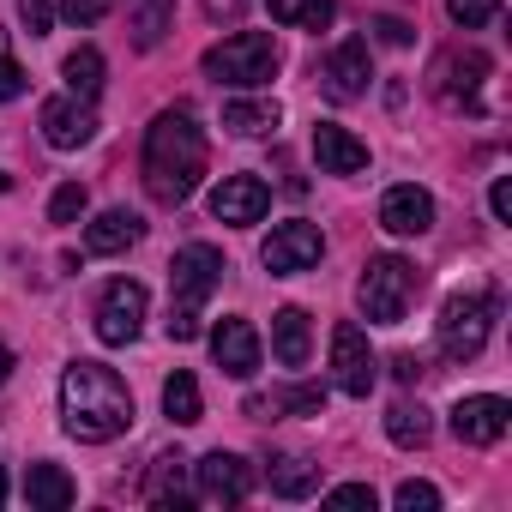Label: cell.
I'll return each instance as SVG.
<instances>
[{"mask_svg": "<svg viewBox=\"0 0 512 512\" xmlns=\"http://www.w3.org/2000/svg\"><path fill=\"white\" fill-rule=\"evenodd\" d=\"M199 181H205V133L193 109L175 103L145 127V187L157 205H187Z\"/></svg>", "mask_w": 512, "mask_h": 512, "instance_id": "1", "label": "cell"}, {"mask_svg": "<svg viewBox=\"0 0 512 512\" xmlns=\"http://www.w3.org/2000/svg\"><path fill=\"white\" fill-rule=\"evenodd\" d=\"M61 422H67L73 440H91V446L127 434L133 428V392H127V380L115 368H103V362H73L61 374Z\"/></svg>", "mask_w": 512, "mask_h": 512, "instance_id": "2", "label": "cell"}, {"mask_svg": "<svg viewBox=\"0 0 512 512\" xmlns=\"http://www.w3.org/2000/svg\"><path fill=\"white\" fill-rule=\"evenodd\" d=\"M272 73H278V43L266 31H235L217 49H205V79H217V85L253 91V85H266Z\"/></svg>", "mask_w": 512, "mask_h": 512, "instance_id": "3", "label": "cell"}, {"mask_svg": "<svg viewBox=\"0 0 512 512\" xmlns=\"http://www.w3.org/2000/svg\"><path fill=\"white\" fill-rule=\"evenodd\" d=\"M356 296H362V314L374 326H398L410 314V296H416V266L398 260V253H374V260L362 266Z\"/></svg>", "mask_w": 512, "mask_h": 512, "instance_id": "4", "label": "cell"}, {"mask_svg": "<svg viewBox=\"0 0 512 512\" xmlns=\"http://www.w3.org/2000/svg\"><path fill=\"white\" fill-rule=\"evenodd\" d=\"M488 326H494V296L488 290H458V296H446V308L434 320V338L452 362H476L482 344H488Z\"/></svg>", "mask_w": 512, "mask_h": 512, "instance_id": "5", "label": "cell"}, {"mask_svg": "<svg viewBox=\"0 0 512 512\" xmlns=\"http://www.w3.org/2000/svg\"><path fill=\"white\" fill-rule=\"evenodd\" d=\"M320 253H326V235L314 229V223H278L272 235H266V247H260V260H266V272L272 278H296V272H308V266H320Z\"/></svg>", "mask_w": 512, "mask_h": 512, "instance_id": "6", "label": "cell"}, {"mask_svg": "<svg viewBox=\"0 0 512 512\" xmlns=\"http://www.w3.org/2000/svg\"><path fill=\"white\" fill-rule=\"evenodd\" d=\"M145 308H151L145 284L115 278V284L103 290V302H97V338H103V344H133V338L145 332Z\"/></svg>", "mask_w": 512, "mask_h": 512, "instance_id": "7", "label": "cell"}, {"mask_svg": "<svg viewBox=\"0 0 512 512\" xmlns=\"http://www.w3.org/2000/svg\"><path fill=\"white\" fill-rule=\"evenodd\" d=\"M332 380H338V392H350V398H368L374 380H380V362H374V350H368V332L350 326V320L332 332Z\"/></svg>", "mask_w": 512, "mask_h": 512, "instance_id": "8", "label": "cell"}, {"mask_svg": "<svg viewBox=\"0 0 512 512\" xmlns=\"http://www.w3.org/2000/svg\"><path fill=\"white\" fill-rule=\"evenodd\" d=\"M169 284H175L181 308H199V302L223 284V253H217V247H205V241L181 247L175 260H169Z\"/></svg>", "mask_w": 512, "mask_h": 512, "instance_id": "9", "label": "cell"}, {"mask_svg": "<svg viewBox=\"0 0 512 512\" xmlns=\"http://www.w3.org/2000/svg\"><path fill=\"white\" fill-rule=\"evenodd\" d=\"M506 428H512V404L494 398V392H476V398H458L452 404V434L464 446H494Z\"/></svg>", "mask_w": 512, "mask_h": 512, "instance_id": "10", "label": "cell"}, {"mask_svg": "<svg viewBox=\"0 0 512 512\" xmlns=\"http://www.w3.org/2000/svg\"><path fill=\"white\" fill-rule=\"evenodd\" d=\"M272 211V187L260 175H223L211 193V217L217 223H260Z\"/></svg>", "mask_w": 512, "mask_h": 512, "instance_id": "11", "label": "cell"}, {"mask_svg": "<svg viewBox=\"0 0 512 512\" xmlns=\"http://www.w3.org/2000/svg\"><path fill=\"white\" fill-rule=\"evenodd\" d=\"M43 139L55 145V151H79V145H91L97 139V115H91V103L85 97H49L43 103Z\"/></svg>", "mask_w": 512, "mask_h": 512, "instance_id": "12", "label": "cell"}, {"mask_svg": "<svg viewBox=\"0 0 512 512\" xmlns=\"http://www.w3.org/2000/svg\"><path fill=\"white\" fill-rule=\"evenodd\" d=\"M193 482H199V500H211V506H235V500H247L253 470H247L235 452H205V458L193 464Z\"/></svg>", "mask_w": 512, "mask_h": 512, "instance_id": "13", "label": "cell"}, {"mask_svg": "<svg viewBox=\"0 0 512 512\" xmlns=\"http://www.w3.org/2000/svg\"><path fill=\"white\" fill-rule=\"evenodd\" d=\"M211 356H217V368L229 380H253V374H260V332H253L247 320H217Z\"/></svg>", "mask_w": 512, "mask_h": 512, "instance_id": "14", "label": "cell"}, {"mask_svg": "<svg viewBox=\"0 0 512 512\" xmlns=\"http://www.w3.org/2000/svg\"><path fill=\"white\" fill-rule=\"evenodd\" d=\"M314 163H320V175H362V169H368V145H362L350 127L320 121V127H314Z\"/></svg>", "mask_w": 512, "mask_h": 512, "instance_id": "15", "label": "cell"}, {"mask_svg": "<svg viewBox=\"0 0 512 512\" xmlns=\"http://www.w3.org/2000/svg\"><path fill=\"white\" fill-rule=\"evenodd\" d=\"M380 229H392V235H428V229H434V199H428L416 181L392 187V193L380 199Z\"/></svg>", "mask_w": 512, "mask_h": 512, "instance_id": "16", "label": "cell"}, {"mask_svg": "<svg viewBox=\"0 0 512 512\" xmlns=\"http://www.w3.org/2000/svg\"><path fill=\"white\" fill-rule=\"evenodd\" d=\"M320 79H326V91H332L338 103H356V97L368 91V43H362V37L338 43V49H332V61L320 67Z\"/></svg>", "mask_w": 512, "mask_h": 512, "instance_id": "17", "label": "cell"}, {"mask_svg": "<svg viewBox=\"0 0 512 512\" xmlns=\"http://www.w3.org/2000/svg\"><path fill=\"white\" fill-rule=\"evenodd\" d=\"M482 79H488V55H476V49L440 61V97H446L452 109H470V115H476V109H482V103H476Z\"/></svg>", "mask_w": 512, "mask_h": 512, "instance_id": "18", "label": "cell"}, {"mask_svg": "<svg viewBox=\"0 0 512 512\" xmlns=\"http://www.w3.org/2000/svg\"><path fill=\"white\" fill-rule=\"evenodd\" d=\"M139 235H145V223H139V211H127V205H115V211H103L97 223H85V247H91V253H127Z\"/></svg>", "mask_w": 512, "mask_h": 512, "instance_id": "19", "label": "cell"}, {"mask_svg": "<svg viewBox=\"0 0 512 512\" xmlns=\"http://www.w3.org/2000/svg\"><path fill=\"white\" fill-rule=\"evenodd\" d=\"M25 500H31L37 512H67V506L79 500V482H73L61 464H31V476H25Z\"/></svg>", "mask_w": 512, "mask_h": 512, "instance_id": "20", "label": "cell"}, {"mask_svg": "<svg viewBox=\"0 0 512 512\" xmlns=\"http://www.w3.org/2000/svg\"><path fill=\"white\" fill-rule=\"evenodd\" d=\"M308 350H314V332H308V314L302 308H284L272 320V356L284 368H308Z\"/></svg>", "mask_w": 512, "mask_h": 512, "instance_id": "21", "label": "cell"}, {"mask_svg": "<svg viewBox=\"0 0 512 512\" xmlns=\"http://www.w3.org/2000/svg\"><path fill=\"white\" fill-rule=\"evenodd\" d=\"M175 25V0H127V31H133V49H157Z\"/></svg>", "mask_w": 512, "mask_h": 512, "instance_id": "22", "label": "cell"}, {"mask_svg": "<svg viewBox=\"0 0 512 512\" xmlns=\"http://www.w3.org/2000/svg\"><path fill=\"white\" fill-rule=\"evenodd\" d=\"M223 127L241 139H260L278 127V103L272 97H235V103H223Z\"/></svg>", "mask_w": 512, "mask_h": 512, "instance_id": "23", "label": "cell"}, {"mask_svg": "<svg viewBox=\"0 0 512 512\" xmlns=\"http://www.w3.org/2000/svg\"><path fill=\"white\" fill-rule=\"evenodd\" d=\"M163 416H169L175 428H193V422L205 416V404H199V380H193L187 368H175V374L163 380Z\"/></svg>", "mask_w": 512, "mask_h": 512, "instance_id": "24", "label": "cell"}, {"mask_svg": "<svg viewBox=\"0 0 512 512\" xmlns=\"http://www.w3.org/2000/svg\"><path fill=\"white\" fill-rule=\"evenodd\" d=\"M272 494H284V500H308L314 488H320V464H308V458H272Z\"/></svg>", "mask_w": 512, "mask_h": 512, "instance_id": "25", "label": "cell"}, {"mask_svg": "<svg viewBox=\"0 0 512 512\" xmlns=\"http://www.w3.org/2000/svg\"><path fill=\"white\" fill-rule=\"evenodd\" d=\"M278 410H290V416H320V410H326V392H320V386H296V392H278V398H247V416H278Z\"/></svg>", "mask_w": 512, "mask_h": 512, "instance_id": "26", "label": "cell"}, {"mask_svg": "<svg viewBox=\"0 0 512 512\" xmlns=\"http://www.w3.org/2000/svg\"><path fill=\"white\" fill-rule=\"evenodd\" d=\"M61 73H67V91H73V97H85V103L103 91V55H97L91 43H85V49H73Z\"/></svg>", "mask_w": 512, "mask_h": 512, "instance_id": "27", "label": "cell"}, {"mask_svg": "<svg viewBox=\"0 0 512 512\" xmlns=\"http://www.w3.org/2000/svg\"><path fill=\"white\" fill-rule=\"evenodd\" d=\"M386 434H392L398 446H428L434 422H428V410H422V404H392V410H386Z\"/></svg>", "mask_w": 512, "mask_h": 512, "instance_id": "28", "label": "cell"}, {"mask_svg": "<svg viewBox=\"0 0 512 512\" xmlns=\"http://www.w3.org/2000/svg\"><path fill=\"white\" fill-rule=\"evenodd\" d=\"M181 452H163L157 464H151V482H145V494H151V506H175L181 512Z\"/></svg>", "mask_w": 512, "mask_h": 512, "instance_id": "29", "label": "cell"}, {"mask_svg": "<svg viewBox=\"0 0 512 512\" xmlns=\"http://www.w3.org/2000/svg\"><path fill=\"white\" fill-rule=\"evenodd\" d=\"M266 13H272L278 25L320 31V25H332V0H266Z\"/></svg>", "mask_w": 512, "mask_h": 512, "instance_id": "30", "label": "cell"}, {"mask_svg": "<svg viewBox=\"0 0 512 512\" xmlns=\"http://www.w3.org/2000/svg\"><path fill=\"white\" fill-rule=\"evenodd\" d=\"M85 205H91V193L79 187V181H67V187H55V199H49V223H79L85 217Z\"/></svg>", "mask_w": 512, "mask_h": 512, "instance_id": "31", "label": "cell"}, {"mask_svg": "<svg viewBox=\"0 0 512 512\" xmlns=\"http://www.w3.org/2000/svg\"><path fill=\"white\" fill-rule=\"evenodd\" d=\"M446 13H452V25H464V31H482V25L500 19V0H446Z\"/></svg>", "mask_w": 512, "mask_h": 512, "instance_id": "32", "label": "cell"}, {"mask_svg": "<svg viewBox=\"0 0 512 512\" xmlns=\"http://www.w3.org/2000/svg\"><path fill=\"white\" fill-rule=\"evenodd\" d=\"M398 506L404 512H434L440 506V488L434 482H398Z\"/></svg>", "mask_w": 512, "mask_h": 512, "instance_id": "33", "label": "cell"}, {"mask_svg": "<svg viewBox=\"0 0 512 512\" xmlns=\"http://www.w3.org/2000/svg\"><path fill=\"white\" fill-rule=\"evenodd\" d=\"M19 19L31 37H49L55 31V0H19Z\"/></svg>", "mask_w": 512, "mask_h": 512, "instance_id": "34", "label": "cell"}, {"mask_svg": "<svg viewBox=\"0 0 512 512\" xmlns=\"http://www.w3.org/2000/svg\"><path fill=\"white\" fill-rule=\"evenodd\" d=\"M109 7L115 0H61V19L67 25H97V19H109Z\"/></svg>", "mask_w": 512, "mask_h": 512, "instance_id": "35", "label": "cell"}, {"mask_svg": "<svg viewBox=\"0 0 512 512\" xmlns=\"http://www.w3.org/2000/svg\"><path fill=\"white\" fill-rule=\"evenodd\" d=\"M13 97H25V67L13 55H0V103H13Z\"/></svg>", "mask_w": 512, "mask_h": 512, "instance_id": "36", "label": "cell"}, {"mask_svg": "<svg viewBox=\"0 0 512 512\" xmlns=\"http://www.w3.org/2000/svg\"><path fill=\"white\" fill-rule=\"evenodd\" d=\"M326 500H332V506H368V512H374V488H368V482H338Z\"/></svg>", "mask_w": 512, "mask_h": 512, "instance_id": "37", "label": "cell"}, {"mask_svg": "<svg viewBox=\"0 0 512 512\" xmlns=\"http://www.w3.org/2000/svg\"><path fill=\"white\" fill-rule=\"evenodd\" d=\"M488 211H494V223H512V181H506V175H494V187H488Z\"/></svg>", "mask_w": 512, "mask_h": 512, "instance_id": "38", "label": "cell"}, {"mask_svg": "<svg viewBox=\"0 0 512 512\" xmlns=\"http://www.w3.org/2000/svg\"><path fill=\"white\" fill-rule=\"evenodd\" d=\"M169 338H175V344H193V338H199V308H175V314H169Z\"/></svg>", "mask_w": 512, "mask_h": 512, "instance_id": "39", "label": "cell"}, {"mask_svg": "<svg viewBox=\"0 0 512 512\" xmlns=\"http://www.w3.org/2000/svg\"><path fill=\"white\" fill-rule=\"evenodd\" d=\"M374 31H380V43H392V49H404V43H410V25H404V19H380Z\"/></svg>", "mask_w": 512, "mask_h": 512, "instance_id": "40", "label": "cell"}, {"mask_svg": "<svg viewBox=\"0 0 512 512\" xmlns=\"http://www.w3.org/2000/svg\"><path fill=\"white\" fill-rule=\"evenodd\" d=\"M241 7H247V0H205L211 19H241Z\"/></svg>", "mask_w": 512, "mask_h": 512, "instance_id": "41", "label": "cell"}, {"mask_svg": "<svg viewBox=\"0 0 512 512\" xmlns=\"http://www.w3.org/2000/svg\"><path fill=\"white\" fill-rule=\"evenodd\" d=\"M392 374H398V380H422V362L404 350V356H392Z\"/></svg>", "mask_w": 512, "mask_h": 512, "instance_id": "42", "label": "cell"}, {"mask_svg": "<svg viewBox=\"0 0 512 512\" xmlns=\"http://www.w3.org/2000/svg\"><path fill=\"white\" fill-rule=\"evenodd\" d=\"M7 380H13V350L0 344V386H7Z\"/></svg>", "mask_w": 512, "mask_h": 512, "instance_id": "43", "label": "cell"}, {"mask_svg": "<svg viewBox=\"0 0 512 512\" xmlns=\"http://www.w3.org/2000/svg\"><path fill=\"white\" fill-rule=\"evenodd\" d=\"M0 506H7V470H0Z\"/></svg>", "mask_w": 512, "mask_h": 512, "instance_id": "44", "label": "cell"}]
</instances>
